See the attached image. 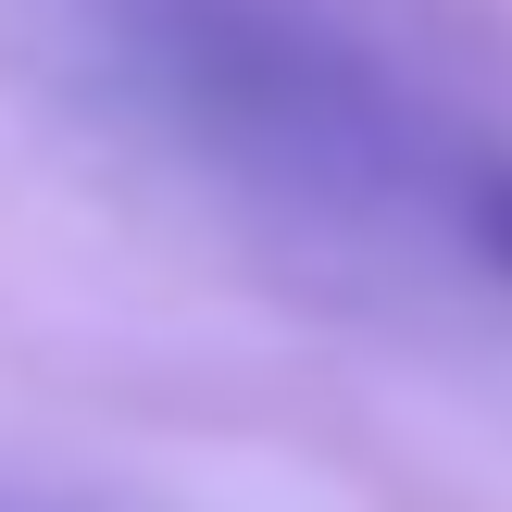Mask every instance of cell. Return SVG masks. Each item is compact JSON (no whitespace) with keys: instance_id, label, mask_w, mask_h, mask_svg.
Listing matches in <instances>:
<instances>
[{"instance_id":"cell-1","label":"cell","mask_w":512,"mask_h":512,"mask_svg":"<svg viewBox=\"0 0 512 512\" xmlns=\"http://www.w3.org/2000/svg\"><path fill=\"white\" fill-rule=\"evenodd\" d=\"M100 13H113V63L175 125L225 138L238 163H275V175L388 163V100L300 13H275V0H100Z\"/></svg>"},{"instance_id":"cell-2","label":"cell","mask_w":512,"mask_h":512,"mask_svg":"<svg viewBox=\"0 0 512 512\" xmlns=\"http://www.w3.org/2000/svg\"><path fill=\"white\" fill-rule=\"evenodd\" d=\"M475 238H488V250H500V263H512V163L488 175V188H475Z\"/></svg>"}]
</instances>
